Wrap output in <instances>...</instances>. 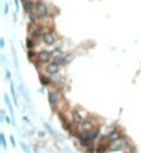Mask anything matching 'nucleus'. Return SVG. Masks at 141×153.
Returning a JSON list of instances; mask_svg holds the SVG:
<instances>
[{
  "mask_svg": "<svg viewBox=\"0 0 141 153\" xmlns=\"http://www.w3.org/2000/svg\"><path fill=\"white\" fill-rule=\"evenodd\" d=\"M0 47H1V48H3V47H4V40H3V39H1V40H0Z\"/></svg>",
  "mask_w": 141,
  "mask_h": 153,
  "instance_id": "b1692460",
  "label": "nucleus"
},
{
  "mask_svg": "<svg viewBox=\"0 0 141 153\" xmlns=\"http://www.w3.org/2000/svg\"><path fill=\"white\" fill-rule=\"evenodd\" d=\"M72 121H73V124H82L83 123V116L80 115L77 110H75L73 113H72Z\"/></svg>",
  "mask_w": 141,
  "mask_h": 153,
  "instance_id": "9b49d317",
  "label": "nucleus"
},
{
  "mask_svg": "<svg viewBox=\"0 0 141 153\" xmlns=\"http://www.w3.org/2000/svg\"><path fill=\"white\" fill-rule=\"evenodd\" d=\"M44 128H46V130H47V131H49V133H50L51 135H55V133H54V130H53V128L50 127V126H49L47 123H44Z\"/></svg>",
  "mask_w": 141,
  "mask_h": 153,
  "instance_id": "6ab92c4d",
  "label": "nucleus"
},
{
  "mask_svg": "<svg viewBox=\"0 0 141 153\" xmlns=\"http://www.w3.org/2000/svg\"><path fill=\"white\" fill-rule=\"evenodd\" d=\"M0 141H1L3 149H7V142H6V138H4V134H0Z\"/></svg>",
  "mask_w": 141,
  "mask_h": 153,
  "instance_id": "a211bd4d",
  "label": "nucleus"
},
{
  "mask_svg": "<svg viewBox=\"0 0 141 153\" xmlns=\"http://www.w3.org/2000/svg\"><path fill=\"white\" fill-rule=\"evenodd\" d=\"M22 148H24V152H25V153H31V152H29V149H28V146H26L25 143L22 145Z\"/></svg>",
  "mask_w": 141,
  "mask_h": 153,
  "instance_id": "412c9836",
  "label": "nucleus"
},
{
  "mask_svg": "<svg viewBox=\"0 0 141 153\" xmlns=\"http://www.w3.org/2000/svg\"><path fill=\"white\" fill-rule=\"evenodd\" d=\"M10 77H11V76H10V72L6 70V79H7V80H10Z\"/></svg>",
  "mask_w": 141,
  "mask_h": 153,
  "instance_id": "5701e85b",
  "label": "nucleus"
},
{
  "mask_svg": "<svg viewBox=\"0 0 141 153\" xmlns=\"http://www.w3.org/2000/svg\"><path fill=\"white\" fill-rule=\"evenodd\" d=\"M39 19H40V17H39L38 13H31V14H29V21H31V24H33V25H38Z\"/></svg>",
  "mask_w": 141,
  "mask_h": 153,
  "instance_id": "f8f14e48",
  "label": "nucleus"
},
{
  "mask_svg": "<svg viewBox=\"0 0 141 153\" xmlns=\"http://www.w3.org/2000/svg\"><path fill=\"white\" fill-rule=\"evenodd\" d=\"M42 41L46 46H53V44H55V41H57V36L53 32H46L43 35V37H42Z\"/></svg>",
  "mask_w": 141,
  "mask_h": 153,
  "instance_id": "20e7f679",
  "label": "nucleus"
},
{
  "mask_svg": "<svg viewBox=\"0 0 141 153\" xmlns=\"http://www.w3.org/2000/svg\"><path fill=\"white\" fill-rule=\"evenodd\" d=\"M111 142H109L107 138L103 141V142H100L98 145H97L96 148V153H105V152H108L109 149H111V145H109Z\"/></svg>",
  "mask_w": 141,
  "mask_h": 153,
  "instance_id": "423d86ee",
  "label": "nucleus"
},
{
  "mask_svg": "<svg viewBox=\"0 0 141 153\" xmlns=\"http://www.w3.org/2000/svg\"><path fill=\"white\" fill-rule=\"evenodd\" d=\"M82 133L83 134H89V133H91L93 130H94V123L90 120H84L83 123H82Z\"/></svg>",
  "mask_w": 141,
  "mask_h": 153,
  "instance_id": "0eeeda50",
  "label": "nucleus"
},
{
  "mask_svg": "<svg viewBox=\"0 0 141 153\" xmlns=\"http://www.w3.org/2000/svg\"><path fill=\"white\" fill-rule=\"evenodd\" d=\"M98 135H100V130H93L91 133H89V134H87V137H89L90 139L94 142V141L98 138Z\"/></svg>",
  "mask_w": 141,
  "mask_h": 153,
  "instance_id": "2eb2a0df",
  "label": "nucleus"
},
{
  "mask_svg": "<svg viewBox=\"0 0 141 153\" xmlns=\"http://www.w3.org/2000/svg\"><path fill=\"white\" fill-rule=\"evenodd\" d=\"M109 141V142H116L118 139H120V138H123L122 135H120V133L119 131H116V130H112L111 133H109L107 137H105Z\"/></svg>",
  "mask_w": 141,
  "mask_h": 153,
  "instance_id": "9d476101",
  "label": "nucleus"
},
{
  "mask_svg": "<svg viewBox=\"0 0 141 153\" xmlns=\"http://www.w3.org/2000/svg\"><path fill=\"white\" fill-rule=\"evenodd\" d=\"M36 58H38V54H35L33 50H28V59H29L31 62H35Z\"/></svg>",
  "mask_w": 141,
  "mask_h": 153,
  "instance_id": "f3484780",
  "label": "nucleus"
},
{
  "mask_svg": "<svg viewBox=\"0 0 141 153\" xmlns=\"http://www.w3.org/2000/svg\"><path fill=\"white\" fill-rule=\"evenodd\" d=\"M35 11L39 14L40 19H46L50 17V10H49V7H47V4H46L44 1H38Z\"/></svg>",
  "mask_w": 141,
  "mask_h": 153,
  "instance_id": "f257e3e1",
  "label": "nucleus"
},
{
  "mask_svg": "<svg viewBox=\"0 0 141 153\" xmlns=\"http://www.w3.org/2000/svg\"><path fill=\"white\" fill-rule=\"evenodd\" d=\"M51 83H53V82L47 76H44V75H40V84H42V86L47 87V86H50Z\"/></svg>",
  "mask_w": 141,
  "mask_h": 153,
  "instance_id": "ddd939ff",
  "label": "nucleus"
},
{
  "mask_svg": "<svg viewBox=\"0 0 141 153\" xmlns=\"http://www.w3.org/2000/svg\"><path fill=\"white\" fill-rule=\"evenodd\" d=\"M38 135H39V137H40V138H43V137H46V135H44V133H43V131H39V133H38Z\"/></svg>",
  "mask_w": 141,
  "mask_h": 153,
  "instance_id": "4be33fe9",
  "label": "nucleus"
},
{
  "mask_svg": "<svg viewBox=\"0 0 141 153\" xmlns=\"http://www.w3.org/2000/svg\"><path fill=\"white\" fill-rule=\"evenodd\" d=\"M35 46H36V41H35L32 37L26 39V47H28V50H33V48H35Z\"/></svg>",
  "mask_w": 141,
  "mask_h": 153,
  "instance_id": "dca6fc26",
  "label": "nucleus"
},
{
  "mask_svg": "<svg viewBox=\"0 0 141 153\" xmlns=\"http://www.w3.org/2000/svg\"><path fill=\"white\" fill-rule=\"evenodd\" d=\"M46 73L47 75H50V76H55L58 73V70H60V65L55 64L54 61L53 62H49V64H46Z\"/></svg>",
  "mask_w": 141,
  "mask_h": 153,
  "instance_id": "39448f33",
  "label": "nucleus"
},
{
  "mask_svg": "<svg viewBox=\"0 0 141 153\" xmlns=\"http://www.w3.org/2000/svg\"><path fill=\"white\" fill-rule=\"evenodd\" d=\"M58 101H60V92H58L57 90H51V91H49V103H50V106H51L53 110L55 109Z\"/></svg>",
  "mask_w": 141,
  "mask_h": 153,
  "instance_id": "7ed1b4c3",
  "label": "nucleus"
},
{
  "mask_svg": "<svg viewBox=\"0 0 141 153\" xmlns=\"http://www.w3.org/2000/svg\"><path fill=\"white\" fill-rule=\"evenodd\" d=\"M10 142H11V145H13V146L15 148V145H17V143H15V139H14V137H13V135L10 137Z\"/></svg>",
  "mask_w": 141,
  "mask_h": 153,
  "instance_id": "aec40b11",
  "label": "nucleus"
},
{
  "mask_svg": "<svg viewBox=\"0 0 141 153\" xmlns=\"http://www.w3.org/2000/svg\"><path fill=\"white\" fill-rule=\"evenodd\" d=\"M129 153H131V152H129Z\"/></svg>",
  "mask_w": 141,
  "mask_h": 153,
  "instance_id": "393cba45",
  "label": "nucleus"
},
{
  "mask_svg": "<svg viewBox=\"0 0 141 153\" xmlns=\"http://www.w3.org/2000/svg\"><path fill=\"white\" fill-rule=\"evenodd\" d=\"M4 101H6L7 106H8V109H10V112H11V119H13V124H15V123H14V112H13V106H11V101H10V98H8V95H4Z\"/></svg>",
  "mask_w": 141,
  "mask_h": 153,
  "instance_id": "4468645a",
  "label": "nucleus"
},
{
  "mask_svg": "<svg viewBox=\"0 0 141 153\" xmlns=\"http://www.w3.org/2000/svg\"><path fill=\"white\" fill-rule=\"evenodd\" d=\"M53 59V55L50 51H39L38 52V58H36V61H38L39 64H49L50 61Z\"/></svg>",
  "mask_w": 141,
  "mask_h": 153,
  "instance_id": "f03ea898",
  "label": "nucleus"
},
{
  "mask_svg": "<svg viewBox=\"0 0 141 153\" xmlns=\"http://www.w3.org/2000/svg\"><path fill=\"white\" fill-rule=\"evenodd\" d=\"M46 33L44 28L40 25H35L33 26V29L31 31V35H32L33 37H43V35Z\"/></svg>",
  "mask_w": 141,
  "mask_h": 153,
  "instance_id": "6e6552de",
  "label": "nucleus"
},
{
  "mask_svg": "<svg viewBox=\"0 0 141 153\" xmlns=\"http://www.w3.org/2000/svg\"><path fill=\"white\" fill-rule=\"evenodd\" d=\"M22 7H24V10H25L28 14L33 13V10H36V4L33 3L32 0H25V1H22Z\"/></svg>",
  "mask_w": 141,
  "mask_h": 153,
  "instance_id": "1a4fd4ad",
  "label": "nucleus"
}]
</instances>
